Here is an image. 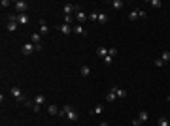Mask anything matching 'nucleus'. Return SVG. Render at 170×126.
I'll return each mask as SVG.
<instances>
[{"instance_id":"nucleus-1","label":"nucleus","mask_w":170,"mask_h":126,"mask_svg":"<svg viewBox=\"0 0 170 126\" xmlns=\"http://www.w3.org/2000/svg\"><path fill=\"white\" fill-rule=\"evenodd\" d=\"M19 27V23H17V15H9L8 17V23H6V28H8V32H15Z\"/></svg>"},{"instance_id":"nucleus-2","label":"nucleus","mask_w":170,"mask_h":126,"mask_svg":"<svg viewBox=\"0 0 170 126\" xmlns=\"http://www.w3.org/2000/svg\"><path fill=\"white\" fill-rule=\"evenodd\" d=\"M9 92H11V96H13L17 102H23V104H25V100H27V98H25V94H23V90L19 89V87H11Z\"/></svg>"},{"instance_id":"nucleus-3","label":"nucleus","mask_w":170,"mask_h":126,"mask_svg":"<svg viewBox=\"0 0 170 126\" xmlns=\"http://www.w3.org/2000/svg\"><path fill=\"white\" fill-rule=\"evenodd\" d=\"M15 9H17V15L19 13H27L28 2H25V0H17V2H15Z\"/></svg>"},{"instance_id":"nucleus-4","label":"nucleus","mask_w":170,"mask_h":126,"mask_svg":"<svg viewBox=\"0 0 170 126\" xmlns=\"http://www.w3.org/2000/svg\"><path fill=\"white\" fill-rule=\"evenodd\" d=\"M23 55H27V57H28V55H32V53H34V43H32V41H28V43H25V45H23Z\"/></svg>"},{"instance_id":"nucleus-5","label":"nucleus","mask_w":170,"mask_h":126,"mask_svg":"<svg viewBox=\"0 0 170 126\" xmlns=\"http://www.w3.org/2000/svg\"><path fill=\"white\" fill-rule=\"evenodd\" d=\"M66 119H68L70 122H76V121H80V113H78V111H74V107H72L70 111L66 113Z\"/></svg>"},{"instance_id":"nucleus-6","label":"nucleus","mask_w":170,"mask_h":126,"mask_svg":"<svg viewBox=\"0 0 170 126\" xmlns=\"http://www.w3.org/2000/svg\"><path fill=\"white\" fill-rule=\"evenodd\" d=\"M112 92H115L117 98H127V90H125V89H121V87H117V85H113V87H112Z\"/></svg>"},{"instance_id":"nucleus-7","label":"nucleus","mask_w":170,"mask_h":126,"mask_svg":"<svg viewBox=\"0 0 170 126\" xmlns=\"http://www.w3.org/2000/svg\"><path fill=\"white\" fill-rule=\"evenodd\" d=\"M72 11H80V8L76 4H64V15H70Z\"/></svg>"},{"instance_id":"nucleus-8","label":"nucleus","mask_w":170,"mask_h":126,"mask_svg":"<svg viewBox=\"0 0 170 126\" xmlns=\"http://www.w3.org/2000/svg\"><path fill=\"white\" fill-rule=\"evenodd\" d=\"M40 34L42 36H45V34H47V32H49V27H47V23H45V19H40Z\"/></svg>"},{"instance_id":"nucleus-9","label":"nucleus","mask_w":170,"mask_h":126,"mask_svg":"<svg viewBox=\"0 0 170 126\" xmlns=\"http://www.w3.org/2000/svg\"><path fill=\"white\" fill-rule=\"evenodd\" d=\"M59 30L63 32L64 36H68V34H72V32H74V28H72V25H61V27H59Z\"/></svg>"},{"instance_id":"nucleus-10","label":"nucleus","mask_w":170,"mask_h":126,"mask_svg":"<svg viewBox=\"0 0 170 126\" xmlns=\"http://www.w3.org/2000/svg\"><path fill=\"white\" fill-rule=\"evenodd\" d=\"M28 21H30V19H28V13H19L17 15V23L19 25H28Z\"/></svg>"},{"instance_id":"nucleus-11","label":"nucleus","mask_w":170,"mask_h":126,"mask_svg":"<svg viewBox=\"0 0 170 126\" xmlns=\"http://www.w3.org/2000/svg\"><path fill=\"white\" fill-rule=\"evenodd\" d=\"M108 51H110L108 47H104V45H100L98 49H96V55H98L100 59H106V57H108Z\"/></svg>"},{"instance_id":"nucleus-12","label":"nucleus","mask_w":170,"mask_h":126,"mask_svg":"<svg viewBox=\"0 0 170 126\" xmlns=\"http://www.w3.org/2000/svg\"><path fill=\"white\" fill-rule=\"evenodd\" d=\"M89 113L93 115V117H94V115H102V113H104V105H100V104H98V105H94V107L91 109Z\"/></svg>"},{"instance_id":"nucleus-13","label":"nucleus","mask_w":170,"mask_h":126,"mask_svg":"<svg viewBox=\"0 0 170 126\" xmlns=\"http://www.w3.org/2000/svg\"><path fill=\"white\" fill-rule=\"evenodd\" d=\"M76 21H80V25H81V23H85V21H87V13L81 11V9H80V11H76Z\"/></svg>"},{"instance_id":"nucleus-14","label":"nucleus","mask_w":170,"mask_h":126,"mask_svg":"<svg viewBox=\"0 0 170 126\" xmlns=\"http://www.w3.org/2000/svg\"><path fill=\"white\" fill-rule=\"evenodd\" d=\"M74 32H76L78 36H87V30H85L81 25H78V27H74Z\"/></svg>"},{"instance_id":"nucleus-15","label":"nucleus","mask_w":170,"mask_h":126,"mask_svg":"<svg viewBox=\"0 0 170 126\" xmlns=\"http://www.w3.org/2000/svg\"><path fill=\"white\" fill-rule=\"evenodd\" d=\"M123 6H125V2H123V0H112V8H113V9H121Z\"/></svg>"},{"instance_id":"nucleus-16","label":"nucleus","mask_w":170,"mask_h":126,"mask_svg":"<svg viewBox=\"0 0 170 126\" xmlns=\"http://www.w3.org/2000/svg\"><path fill=\"white\" fill-rule=\"evenodd\" d=\"M80 73H81L83 77H89V75H91V68H89V66H81V68H80Z\"/></svg>"},{"instance_id":"nucleus-17","label":"nucleus","mask_w":170,"mask_h":126,"mask_svg":"<svg viewBox=\"0 0 170 126\" xmlns=\"http://www.w3.org/2000/svg\"><path fill=\"white\" fill-rule=\"evenodd\" d=\"M30 41H32L34 45L42 43V34H32V36H30Z\"/></svg>"},{"instance_id":"nucleus-18","label":"nucleus","mask_w":170,"mask_h":126,"mask_svg":"<svg viewBox=\"0 0 170 126\" xmlns=\"http://www.w3.org/2000/svg\"><path fill=\"white\" fill-rule=\"evenodd\" d=\"M70 109H72V105H68V104H66L63 109H59V117H66V113L70 111Z\"/></svg>"},{"instance_id":"nucleus-19","label":"nucleus","mask_w":170,"mask_h":126,"mask_svg":"<svg viewBox=\"0 0 170 126\" xmlns=\"http://www.w3.org/2000/svg\"><path fill=\"white\" fill-rule=\"evenodd\" d=\"M117 100V94L115 92H112V90H110V92H108L106 94V102H110V104H112V102H115Z\"/></svg>"},{"instance_id":"nucleus-20","label":"nucleus","mask_w":170,"mask_h":126,"mask_svg":"<svg viewBox=\"0 0 170 126\" xmlns=\"http://www.w3.org/2000/svg\"><path fill=\"white\" fill-rule=\"evenodd\" d=\"M44 102H45V96H44V94H38V96H34V104H36V105H42Z\"/></svg>"},{"instance_id":"nucleus-21","label":"nucleus","mask_w":170,"mask_h":126,"mask_svg":"<svg viewBox=\"0 0 170 126\" xmlns=\"http://www.w3.org/2000/svg\"><path fill=\"white\" fill-rule=\"evenodd\" d=\"M157 126H170V122H168V119H166V117H161L159 121H157Z\"/></svg>"},{"instance_id":"nucleus-22","label":"nucleus","mask_w":170,"mask_h":126,"mask_svg":"<svg viewBox=\"0 0 170 126\" xmlns=\"http://www.w3.org/2000/svg\"><path fill=\"white\" fill-rule=\"evenodd\" d=\"M47 111H49V115H59V107H57V105H53V104L47 107Z\"/></svg>"},{"instance_id":"nucleus-23","label":"nucleus","mask_w":170,"mask_h":126,"mask_svg":"<svg viewBox=\"0 0 170 126\" xmlns=\"http://www.w3.org/2000/svg\"><path fill=\"white\" fill-rule=\"evenodd\" d=\"M136 19H138V9H132L129 13V21H136Z\"/></svg>"},{"instance_id":"nucleus-24","label":"nucleus","mask_w":170,"mask_h":126,"mask_svg":"<svg viewBox=\"0 0 170 126\" xmlns=\"http://www.w3.org/2000/svg\"><path fill=\"white\" fill-rule=\"evenodd\" d=\"M140 121H142V122H146V121H148V119H149V115H148V111H140Z\"/></svg>"},{"instance_id":"nucleus-25","label":"nucleus","mask_w":170,"mask_h":126,"mask_svg":"<svg viewBox=\"0 0 170 126\" xmlns=\"http://www.w3.org/2000/svg\"><path fill=\"white\" fill-rule=\"evenodd\" d=\"M106 21H108V15L106 13H98V23H100V25H104Z\"/></svg>"},{"instance_id":"nucleus-26","label":"nucleus","mask_w":170,"mask_h":126,"mask_svg":"<svg viewBox=\"0 0 170 126\" xmlns=\"http://www.w3.org/2000/svg\"><path fill=\"white\" fill-rule=\"evenodd\" d=\"M161 60H163V62H166V60H170V51H165V53L161 55Z\"/></svg>"},{"instance_id":"nucleus-27","label":"nucleus","mask_w":170,"mask_h":126,"mask_svg":"<svg viewBox=\"0 0 170 126\" xmlns=\"http://www.w3.org/2000/svg\"><path fill=\"white\" fill-rule=\"evenodd\" d=\"M149 4H151L153 8H161V6H163V2H161V0H151Z\"/></svg>"},{"instance_id":"nucleus-28","label":"nucleus","mask_w":170,"mask_h":126,"mask_svg":"<svg viewBox=\"0 0 170 126\" xmlns=\"http://www.w3.org/2000/svg\"><path fill=\"white\" fill-rule=\"evenodd\" d=\"M108 55H110V57L113 59V57L117 55V49H115V47H110V51H108Z\"/></svg>"},{"instance_id":"nucleus-29","label":"nucleus","mask_w":170,"mask_h":126,"mask_svg":"<svg viewBox=\"0 0 170 126\" xmlns=\"http://www.w3.org/2000/svg\"><path fill=\"white\" fill-rule=\"evenodd\" d=\"M89 19H91V21H98V13H96V11H93V13L89 15Z\"/></svg>"},{"instance_id":"nucleus-30","label":"nucleus","mask_w":170,"mask_h":126,"mask_svg":"<svg viewBox=\"0 0 170 126\" xmlns=\"http://www.w3.org/2000/svg\"><path fill=\"white\" fill-rule=\"evenodd\" d=\"M155 66H157V68H163V66H165V62H163L161 59H157V60H155Z\"/></svg>"},{"instance_id":"nucleus-31","label":"nucleus","mask_w":170,"mask_h":126,"mask_svg":"<svg viewBox=\"0 0 170 126\" xmlns=\"http://www.w3.org/2000/svg\"><path fill=\"white\" fill-rule=\"evenodd\" d=\"M25 105H27V107H30V109H32V105H34V102H32V100H25Z\"/></svg>"},{"instance_id":"nucleus-32","label":"nucleus","mask_w":170,"mask_h":126,"mask_svg":"<svg viewBox=\"0 0 170 126\" xmlns=\"http://www.w3.org/2000/svg\"><path fill=\"white\" fill-rule=\"evenodd\" d=\"M70 23H72V17L70 15H64V25H70Z\"/></svg>"},{"instance_id":"nucleus-33","label":"nucleus","mask_w":170,"mask_h":126,"mask_svg":"<svg viewBox=\"0 0 170 126\" xmlns=\"http://www.w3.org/2000/svg\"><path fill=\"white\" fill-rule=\"evenodd\" d=\"M102 60H104V62H106V64H112V62H113V59H112V57H110V55H108L106 59H102Z\"/></svg>"},{"instance_id":"nucleus-34","label":"nucleus","mask_w":170,"mask_h":126,"mask_svg":"<svg viewBox=\"0 0 170 126\" xmlns=\"http://www.w3.org/2000/svg\"><path fill=\"white\" fill-rule=\"evenodd\" d=\"M146 15H148V13H146L144 9H138V17H140V19H144V17H146Z\"/></svg>"},{"instance_id":"nucleus-35","label":"nucleus","mask_w":170,"mask_h":126,"mask_svg":"<svg viewBox=\"0 0 170 126\" xmlns=\"http://www.w3.org/2000/svg\"><path fill=\"white\" fill-rule=\"evenodd\" d=\"M0 6H2V8H8V6H9V0H2V2H0Z\"/></svg>"},{"instance_id":"nucleus-36","label":"nucleus","mask_w":170,"mask_h":126,"mask_svg":"<svg viewBox=\"0 0 170 126\" xmlns=\"http://www.w3.org/2000/svg\"><path fill=\"white\" fill-rule=\"evenodd\" d=\"M40 109H42V105H32V111H34V113H38V111H40Z\"/></svg>"},{"instance_id":"nucleus-37","label":"nucleus","mask_w":170,"mask_h":126,"mask_svg":"<svg viewBox=\"0 0 170 126\" xmlns=\"http://www.w3.org/2000/svg\"><path fill=\"white\" fill-rule=\"evenodd\" d=\"M140 122H142L140 119H134V121H132V124H134V126H140Z\"/></svg>"},{"instance_id":"nucleus-38","label":"nucleus","mask_w":170,"mask_h":126,"mask_svg":"<svg viewBox=\"0 0 170 126\" xmlns=\"http://www.w3.org/2000/svg\"><path fill=\"white\" fill-rule=\"evenodd\" d=\"M98 126H108V122H106V121H104V122H100V124H98Z\"/></svg>"},{"instance_id":"nucleus-39","label":"nucleus","mask_w":170,"mask_h":126,"mask_svg":"<svg viewBox=\"0 0 170 126\" xmlns=\"http://www.w3.org/2000/svg\"><path fill=\"white\" fill-rule=\"evenodd\" d=\"M166 100H168V102H170V96H168V98H166Z\"/></svg>"}]
</instances>
